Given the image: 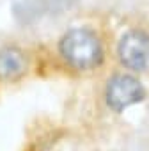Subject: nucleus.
<instances>
[{
  "instance_id": "1",
  "label": "nucleus",
  "mask_w": 149,
  "mask_h": 151,
  "mask_svg": "<svg viewBox=\"0 0 149 151\" xmlns=\"http://www.w3.org/2000/svg\"><path fill=\"white\" fill-rule=\"evenodd\" d=\"M59 50L71 66L78 69L96 68L103 60V48L100 39L85 29L67 30L59 43Z\"/></svg>"
},
{
  "instance_id": "2",
  "label": "nucleus",
  "mask_w": 149,
  "mask_h": 151,
  "mask_svg": "<svg viewBox=\"0 0 149 151\" xmlns=\"http://www.w3.org/2000/svg\"><path fill=\"white\" fill-rule=\"evenodd\" d=\"M119 57L124 66L135 71L149 69V36L140 30L124 34L119 41Z\"/></svg>"
},
{
  "instance_id": "4",
  "label": "nucleus",
  "mask_w": 149,
  "mask_h": 151,
  "mask_svg": "<svg viewBox=\"0 0 149 151\" xmlns=\"http://www.w3.org/2000/svg\"><path fill=\"white\" fill-rule=\"evenodd\" d=\"M27 68V59L18 48L0 50V80L18 78Z\"/></svg>"
},
{
  "instance_id": "3",
  "label": "nucleus",
  "mask_w": 149,
  "mask_h": 151,
  "mask_svg": "<svg viewBox=\"0 0 149 151\" xmlns=\"http://www.w3.org/2000/svg\"><path fill=\"white\" fill-rule=\"evenodd\" d=\"M145 91L142 84L128 75H117L107 86V103L114 110H124L126 107L144 100Z\"/></svg>"
}]
</instances>
